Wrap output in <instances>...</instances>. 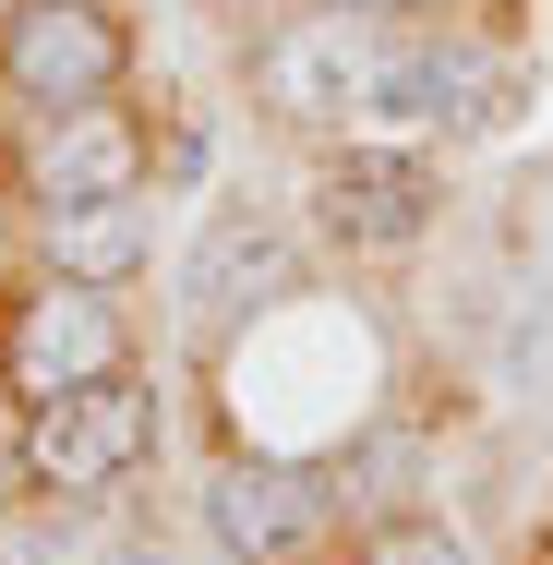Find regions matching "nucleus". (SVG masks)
<instances>
[{
    "label": "nucleus",
    "mask_w": 553,
    "mask_h": 565,
    "mask_svg": "<svg viewBox=\"0 0 553 565\" xmlns=\"http://www.w3.org/2000/svg\"><path fill=\"white\" fill-rule=\"evenodd\" d=\"M397 49H410V24H385L373 0H349V12L277 24V36L253 49V85H265V109L301 120V132H349V120H385Z\"/></svg>",
    "instance_id": "f257e3e1"
},
{
    "label": "nucleus",
    "mask_w": 553,
    "mask_h": 565,
    "mask_svg": "<svg viewBox=\"0 0 553 565\" xmlns=\"http://www.w3.org/2000/svg\"><path fill=\"white\" fill-rule=\"evenodd\" d=\"M157 446V397L132 385V373H97V385H61V397H36V422H24V469L49 481V493H109L132 481Z\"/></svg>",
    "instance_id": "f03ea898"
},
{
    "label": "nucleus",
    "mask_w": 553,
    "mask_h": 565,
    "mask_svg": "<svg viewBox=\"0 0 553 565\" xmlns=\"http://www.w3.org/2000/svg\"><path fill=\"white\" fill-rule=\"evenodd\" d=\"M0 85L24 109H97L120 85V24L97 0H12L0 12Z\"/></svg>",
    "instance_id": "7ed1b4c3"
},
{
    "label": "nucleus",
    "mask_w": 553,
    "mask_h": 565,
    "mask_svg": "<svg viewBox=\"0 0 553 565\" xmlns=\"http://www.w3.org/2000/svg\"><path fill=\"white\" fill-rule=\"evenodd\" d=\"M313 217H326V241H349V253L422 241V217H434V157H422V145H337L326 181H313Z\"/></svg>",
    "instance_id": "20e7f679"
},
{
    "label": "nucleus",
    "mask_w": 553,
    "mask_h": 565,
    "mask_svg": "<svg viewBox=\"0 0 553 565\" xmlns=\"http://www.w3.org/2000/svg\"><path fill=\"white\" fill-rule=\"evenodd\" d=\"M205 518H217V542L241 565H289L337 518V481L326 469H277V457H228L217 481H205Z\"/></svg>",
    "instance_id": "39448f33"
},
{
    "label": "nucleus",
    "mask_w": 553,
    "mask_h": 565,
    "mask_svg": "<svg viewBox=\"0 0 553 565\" xmlns=\"http://www.w3.org/2000/svg\"><path fill=\"white\" fill-rule=\"evenodd\" d=\"M289 289V217H265V205H217V217L193 228V253H181V313L217 338L241 326L253 301H277Z\"/></svg>",
    "instance_id": "423d86ee"
},
{
    "label": "nucleus",
    "mask_w": 553,
    "mask_h": 565,
    "mask_svg": "<svg viewBox=\"0 0 553 565\" xmlns=\"http://www.w3.org/2000/svg\"><path fill=\"white\" fill-rule=\"evenodd\" d=\"M97 373H132V361H120V313H109V289L61 277V289L12 326V385H24V397H61V385H97Z\"/></svg>",
    "instance_id": "0eeeda50"
},
{
    "label": "nucleus",
    "mask_w": 553,
    "mask_h": 565,
    "mask_svg": "<svg viewBox=\"0 0 553 565\" xmlns=\"http://www.w3.org/2000/svg\"><path fill=\"white\" fill-rule=\"evenodd\" d=\"M145 181V132L97 97V109H61L36 132V205H120Z\"/></svg>",
    "instance_id": "6e6552de"
},
{
    "label": "nucleus",
    "mask_w": 553,
    "mask_h": 565,
    "mask_svg": "<svg viewBox=\"0 0 553 565\" xmlns=\"http://www.w3.org/2000/svg\"><path fill=\"white\" fill-rule=\"evenodd\" d=\"M493 109H506V73H493L481 49H457V36H410V49H397L385 120H410V132H481Z\"/></svg>",
    "instance_id": "1a4fd4ad"
},
{
    "label": "nucleus",
    "mask_w": 553,
    "mask_h": 565,
    "mask_svg": "<svg viewBox=\"0 0 553 565\" xmlns=\"http://www.w3.org/2000/svg\"><path fill=\"white\" fill-rule=\"evenodd\" d=\"M49 265L85 277V289H120V277L145 265V217H132V193H120V205H49Z\"/></svg>",
    "instance_id": "9d476101"
},
{
    "label": "nucleus",
    "mask_w": 553,
    "mask_h": 565,
    "mask_svg": "<svg viewBox=\"0 0 553 565\" xmlns=\"http://www.w3.org/2000/svg\"><path fill=\"white\" fill-rule=\"evenodd\" d=\"M361 565H469V542L434 530V518H385V530L361 542Z\"/></svg>",
    "instance_id": "9b49d317"
},
{
    "label": "nucleus",
    "mask_w": 553,
    "mask_h": 565,
    "mask_svg": "<svg viewBox=\"0 0 553 565\" xmlns=\"http://www.w3.org/2000/svg\"><path fill=\"white\" fill-rule=\"evenodd\" d=\"M85 565H157V554H132V542H97V554H85Z\"/></svg>",
    "instance_id": "f8f14e48"
}]
</instances>
